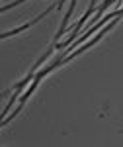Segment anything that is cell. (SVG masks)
Wrapping results in <instances>:
<instances>
[{
    "instance_id": "1",
    "label": "cell",
    "mask_w": 123,
    "mask_h": 147,
    "mask_svg": "<svg viewBox=\"0 0 123 147\" xmlns=\"http://www.w3.org/2000/svg\"><path fill=\"white\" fill-rule=\"evenodd\" d=\"M94 10H98V0H92V2H90L86 14H84V16L80 18V22L76 24L74 28H72V34L68 35V37L65 39V41H63V43H55V49H61V47H68V45H70V43L76 39V35L80 34V30H82V26H84V22H86V18H88V16H92V12H94Z\"/></svg>"
},
{
    "instance_id": "2",
    "label": "cell",
    "mask_w": 123,
    "mask_h": 147,
    "mask_svg": "<svg viewBox=\"0 0 123 147\" xmlns=\"http://www.w3.org/2000/svg\"><path fill=\"white\" fill-rule=\"evenodd\" d=\"M55 8H59V2H55V4H51V6H49V8H47L45 12H41L39 16H35V20H29V22H25L23 26H20V28H16V30H12V32H4V34H2V39H8V37H12V35H18V34H22L23 30H27V28H31V26H35V24L39 22V20H43L45 16H47L49 12H53Z\"/></svg>"
}]
</instances>
